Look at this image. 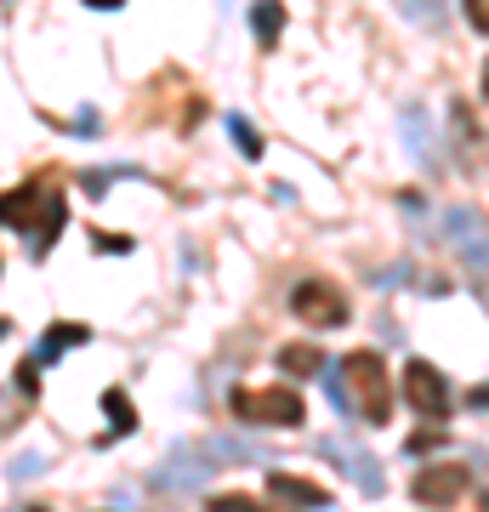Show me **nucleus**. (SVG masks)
Masks as SVG:
<instances>
[{
	"label": "nucleus",
	"mask_w": 489,
	"mask_h": 512,
	"mask_svg": "<svg viewBox=\"0 0 489 512\" xmlns=\"http://www.w3.org/2000/svg\"><path fill=\"white\" fill-rule=\"evenodd\" d=\"M279 365H285V376L308 382V376H319V370H325V353L313 348V342H296V348H279Z\"/></svg>",
	"instance_id": "obj_10"
},
{
	"label": "nucleus",
	"mask_w": 489,
	"mask_h": 512,
	"mask_svg": "<svg viewBox=\"0 0 489 512\" xmlns=\"http://www.w3.org/2000/svg\"><path fill=\"white\" fill-rule=\"evenodd\" d=\"M228 137L245 148V160H262V137H256V126L245 120V114H228Z\"/></svg>",
	"instance_id": "obj_13"
},
{
	"label": "nucleus",
	"mask_w": 489,
	"mask_h": 512,
	"mask_svg": "<svg viewBox=\"0 0 489 512\" xmlns=\"http://www.w3.org/2000/svg\"><path fill=\"white\" fill-rule=\"evenodd\" d=\"M404 399L416 404L427 421H450L455 416V387H450V376L438 365H427V359H410L404 365Z\"/></svg>",
	"instance_id": "obj_4"
},
{
	"label": "nucleus",
	"mask_w": 489,
	"mask_h": 512,
	"mask_svg": "<svg viewBox=\"0 0 489 512\" xmlns=\"http://www.w3.org/2000/svg\"><path fill=\"white\" fill-rule=\"evenodd\" d=\"M91 342V330L86 325H74V319H63V325H52L46 336H40V348H35V365H52L57 353H69V348H86Z\"/></svg>",
	"instance_id": "obj_8"
},
{
	"label": "nucleus",
	"mask_w": 489,
	"mask_h": 512,
	"mask_svg": "<svg viewBox=\"0 0 489 512\" xmlns=\"http://www.w3.org/2000/svg\"><path fill=\"white\" fill-rule=\"evenodd\" d=\"M0 228H12V234L29 239V251L46 256L57 245V234L69 228V200H63V188L35 177V183L23 188H6L0 194Z\"/></svg>",
	"instance_id": "obj_2"
},
{
	"label": "nucleus",
	"mask_w": 489,
	"mask_h": 512,
	"mask_svg": "<svg viewBox=\"0 0 489 512\" xmlns=\"http://www.w3.org/2000/svg\"><path fill=\"white\" fill-rule=\"evenodd\" d=\"M91 12H114V6H126V0H86Z\"/></svg>",
	"instance_id": "obj_18"
},
{
	"label": "nucleus",
	"mask_w": 489,
	"mask_h": 512,
	"mask_svg": "<svg viewBox=\"0 0 489 512\" xmlns=\"http://www.w3.org/2000/svg\"><path fill=\"white\" fill-rule=\"evenodd\" d=\"M444 439H450L444 427H433V433H416V439H410V456H421V450H438Z\"/></svg>",
	"instance_id": "obj_15"
},
{
	"label": "nucleus",
	"mask_w": 489,
	"mask_h": 512,
	"mask_svg": "<svg viewBox=\"0 0 489 512\" xmlns=\"http://www.w3.org/2000/svg\"><path fill=\"white\" fill-rule=\"evenodd\" d=\"M35 370H40L35 359H29V365L18 370V387H23V399H35V387H40V382H35Z\"/></svg>",
	"instance_id": "obj_17"
},
{
	"label": "nucleus",
	"mask_w": 489,
	"mask_h": 512,
	"mask_svg": "<svg viewBox=\"0 0 489 512\" xmlns=\"http://www.w3.org/2000/svg\"><path fill=\"white\" fill-rule=\"evenodd\" d=\"M205 512H273V507H262L256 495H239V490H228V495H205Z\"/></svg>",
	"instance_id": "obj_12"
},
{
	"label": "nucleus",
	"mask_w": 489,
	"mask_h": 512,
	"mask_svg": "<svg viewBox=\"0 0 489 512\" xmlns=\"http://www.w3.org/2000/svg\"><path fill=\"white\" fill-rule=\"evenodd\" d=\"M91 245H97V251H109V256H126V251H131V239H126V234H103V228L91 234Z\"/></svg>",
	"instance_id": "obj_14"
},
{
	"label": "nucleus",
	"mask_w": 489,
	"mask_h": 512,
	"mask_svg": "<svg viewBox=\"0 0 489 512\" xmlns=\"http://www.w3.org/2000/svg\"><path fill=\"white\" fill-rule=\"evenodd\" d=\"M410 490H416L421 507H455V501L467 495V467H461V461H438V467H421Z\"/></svg>",
	"instance_id": "obj_6"
},
{
	"label": "nucleus",
	"mask_w": 489,
	"mask_h": 512,
	"mask_svg": "<svg viewBox=\"0 0 489 512\" xmlns=\"http://www.w3.org/2000/svg\"><path fill=\"white\" fill-rule=\"evenodd\" d=\"M268 495L273 501H285V507H308V512L330 507V490L325 484H313V478H302V473H268Z\"/></svg>",
	"instance_id": "obj_7"
},
{
	"label": "nucleus",
	"mask_w": 489,
	"mask_h": 512,
	"mask_svg": "<svg viewBox=\"0 0 489 512\" xmlns=\"http://www.w3.org/2000/svg\"><path fill=\"white\" fill-rule=\"evenodd\" d=\"M103 410H109V439H126V433H137V410H131V399H126V387H109L103 393Z\"/></svg>",
	"instance_id": "obj_11"
},
{
	"label": "nucleus",
	"mask_w": 489,
	"mask_h": 512,
	"mask_svg": "<svg viewBox=\"0 0 489 512\" xmlns=\"http://www.w3.org/2000/svg\"><path fill=\"white\" fill-rule=\"evenodd\" d=\"M325 393H330V404H336L342 416L364 421V427H387V416H393V382H387L381 353H370V348L342 353L336 370H330Z\"/></svg>",
	"instance_id": "obj_1"
},
{
	"label": "nucleus",
	"mask_w": 489,
	"mask_h": 512,
	"mask_svg": "<svg viewBox=\"0 0 489 512\" xmlns=\"http://www.w3.org/2000/svg\"><path fill=\"white\" fill-rule=\"evenodd\" d=\"M251 29H256V46L273 52V46H279V29H285V6H279V0H256L251 6Z\"/></svg>",
	"instance_id": "obj_9"
},
{
	"label": "nucleus",
	"mask_w": 489,
	"mask_h": 512,
	"mask_svg": "<svg viewBox=\"0 0 489 512\" xmlns=\"http://www.w3.org/2000/svg\"><path fill=\"white\" fill-rule=\"evenodd\" d=\"M290 313L313 330H330V325H347V296L342 285H330V279H302L296 291H290Z\"/></svg>",
	"instance_id": "obj_5"
},
{
	"label": "nucleus",
	"mask_w": 489,
	"mask_h": 512,
	"mask_svg": "<svg viewBox=\"0 0 489 512\" xmlns=\"http://www.w3.org/2000/svg\"><path fill=\"white\" fill-rule=\"evenodd\" d=\"M484 12H489V0H467V23L478 29V35L489 29V18H484Z\"/></svg>",
	"instance_id": "obj_16"
},
{
	"label": "nucleus",
	"mask_w": 489,
	"mask_h": 512,
	"mask_svg": "<svg viewBox=\"0 0 489 512\" xmlns=\"http://www.w3.org/2000/svg\"><path fill=\"white\" fill-rule=\"evenodd\" d=\"M0 336H12V319H0Z\"/></svg>",
	"instance_id": "obj_19"
},
{
	"label": "nucleus",
	"mask_w": 489,
	"mask_h": 512,
	"mask_svg": "<svg viewBox=\"0 0 489 512\" xmlns=\"http://www.w3.org/2000/svg\"><path fill=\"white\" fill-rule=\"evenodd\" d=\"M29 512H46V507H29Z\"/></svg>",
	"instance_id": "obj_20"
},
{
	"label": "nucleus",
	"mask_w": 489,
	"mask_h": 512,
	"mask_svg": "<svg viewBox=\"0 0 489 512\" xmlns=\"http://www.w3.org/2000/svg\"><path fill=\"white\" fill-rule=\"evenodd\" d=\"M234 416L245 421V427H302L308 421V404H302V393L285 382L273 387H239L234 393Z\"/></svg>",
	"instance_id": "obj_3"
}]
</instances>
